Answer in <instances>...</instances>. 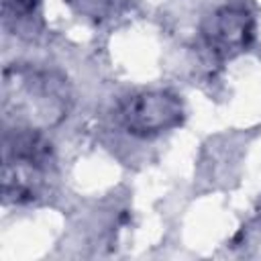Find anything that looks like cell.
Wrapping results in <instances>:
<instances>
[{
  "instance_id": "cell-1",
  "label": "cell",
  "mask_w": 261,
  "mask_h": 261,
  "mask_svg": "<svg viewBox=\"0 0 261 261\" xmlns=\"http://www.w3.org/2000/svg\"><path fill=\"white\" fill-rule=\"evenodd\" d=\"M4 130H47L57 126L71 108L67 80L51 69L8 65L0 94Z\"/></svg>"
},
{
  "instance_id": "cell-2",
  "label": "cell",
  "mask_w": 261,
  "mask_h": 261,
  "mask_svg": "<svg viewBox=\"0 0 261 261\" xmlns=\"http://www.w3.org/2000/svg\"><path fill=\"white\" fill-rule=\"evenodd\" d=\"M53 167V151L41 130H4L2 196L27 204L41 196Z\"/></svg>"
},
{
  "instance_id": "cell-3",
  "label": "cell",
  "mask_w": 261,
  "mask_h": 261,
  "mask_svg": "<svg viewBox=\"0 0 261 261\" xmlns=\"http://www.w3.org/2000/svg\"><path fill=\"white\" fill-rule=\"evenodd\" d=\"M118 120L133 137H157L184 120V102L167 90H145L126 96L118 106Z\"/></svg>"
},
{
  "instance_id": "cell-4",
  "label": "cell",
  "mask_w": 261,
  "mask_h": 261,
  "mask_svg": "<svg viewBox=\"0 0 261 261\" xmlns=\"http://www.w3.org/2000/svg\"><path fill=\"white\" fill-rule=\"evenodd\" d=\"M200 33L212 57L230 59L251 45L255 18L245 6H220L204 18Z\"/></svg>"
},
{
  "instance_id": "cell-5",
  "label": "cell",
  "mask_w": 261,
  "mask_h": 261,
  "mask_svg": "<svg viewBox=\"0 0 261 261\" xmlns=\"http://www.w3.org/2000/svg\"><path fill=\"white\" fill-rule=\"evenodd\" d=\"M43 0H2L4 22L14 31L20 27H33V22L41 16Z\"/></svg>"
},
{
  "instance_id": "cell-6",
  "label": "cell",
  "mask_w": 261,
  "mask_h": 261,
  "mask_svg": "<svg viewBox=\"0 0 261 261\" xmlns=\"http://www.w3.org/2000/svg\"><path fill=\"white\" fill-rule=\"evenodd\" d=\"M69 2L75 6L77 12L88 16H102L114 4V0H69Z\"/></svg>"
}]
</instances>
